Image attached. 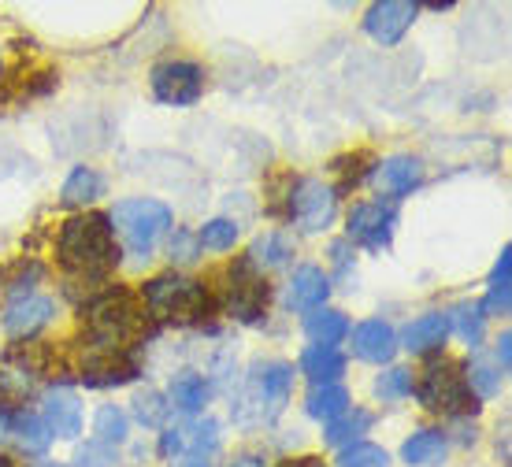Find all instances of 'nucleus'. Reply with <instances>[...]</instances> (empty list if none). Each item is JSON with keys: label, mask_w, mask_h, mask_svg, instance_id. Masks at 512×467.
Segmentation results:
<instances>
[{"label": "nucleus", "mask_w": 512, "mask_h": 467, "mask_svg": "<svg viewBox=\"0 0 512 467\" xmlns=\"http://www.w3.org/2000/svg\"><path fill=\"white\" fill-rule=\"evenodd\" d=\"M116 260L119 249L108 215L90 212L67 219L64 230H60V264L67 271H75L82 278H101L116 267Z\"/></svg>", "instance_id": "1"}, {"label": "nucleus", "mask_w": 512, "mask_h": 467, "mask_svg": "<svg viewBox=\"0 0 512 467\" xmlns=\"http://www.w3.org/2000/svg\"><path fill=\"white\" fill-rule=\"evenodd\" d=\"M86 323H90V334L101 341L104 349H123L127 341H134L145 330L149 308L130 290H112L90 304Z\"/></svg>", "instance_id": "2"}, {"label": "nucleus", "mask_w": 512, "mask_h": 467, "mask_svg": "<svg viewBox=\"0 0 512 467\" xmlns=\"http://www.w3.org/2000/svg\"><path fill=\"white\" fill-rule=\"evenodd\" d=\"M108 223H112V230L119 234L123 249H127L130 256L145 260V256L156 249V241L167 234V227H171V212H167V204H160V201L134 197V201H119L116 212L108 215Z\"/></svg>", "instance_id": "3"}, {"label": "nucleus", "mask_w": 512, "mask_h": 467, "mask_svg": "<svg viewBox=\"0 0 512 467\" xmlns=\"http://www.w3.org/2000/svg\"><path fill=\"white\" fill-rule=\"evenodd\" d=\"M208 290L193 278L179 275H164L153 278L145 286V308L149 316L164 319V323H179V327H190V323H201L208 316Z\"/></svg>", "instance_id": "4"}, {"label": "nucleus", "mask_w": 512, "mask_h": 467, "mask_svg": "<svg viewBox=\"0 0 512 467\" xmlns=\"http://www.w3.org/2000/svg\"><path fill=\"white\" fill-rule=\"evenodd\" d=\"M420 401L431 408V412H446V416H464V412H475V393L468 386V375L457 360L449 356H435L427 360L420 379Z\"/></svg>", "instance_id": "5"}, {"label": "nucleus", "mask_w": 512, "mask_h": 467, "mask_svg": "<svg viewBox=\"0 0 512 467\" xmlns=\"http://www.w3.org/2000/svg\"><path fill=\"white\" fill-rule=\"evenodd\" d=\"M227 301H231V312L245 323H256L268 308V282L264 275H256V267L249 260L231 271V286H227Z\"/></svg>", "instance_id": "6"}, {"label": "nucleus", "mask_w": 512, "mask_h": 467, "mask_svg": "<svg viewBox=\"0 0 512 467\" xmlns=\"http://www.w3.org/2000/svg\"><path fill=\"white\" fill-rule=\"evenodd\" d=\"M201 89H205V75H201V67L197 64H160L153 71V93L156 101L164 104H197L201 97Z\"/></svg>", "instance_id": "7"}, {"label": "nucleus", "mask_w": 512, "mask_h": 467, "mask_svg": "<svg viewBox=\"0 0 512 467\" xmlns=\"http://www.w3.org/2000/svg\"><path fill=\"white\" fill-rule=\"evenodd\" d=\"M394 223H397V215L390 204H383V201L357 204V208L349 212V238H357L360 245H368V249H386L390 238H394Z\"/></svg>", "instance_id": "8"}, {"label": "nucleus", "mask_w": 512, "mask_h": 467, "mask_svg": "<svg viewBox=\"0 0 512 467\" xmlns=\"http://www.w3.org/2000/svg\"><path fill=\"white\" fill-rule=\"evenodd\" d=\"M416 19V4L409 0H383V4H372L368 15H364V30L372 34L379 45H397L405 38V30Z\"/></svg>", "instance_id": "9"}, {"label": "nucleus", "mask_w": 512, "mask_h": 467, "mask_svg": "<svg viewBox=\"0 0 512 467\" xmlns=\"http://www.w3.org/2000/svg\"><path fill=\"white\" fill-rule=\"evenodd\" d=\"M290 212H294V219L305 230L331 227L334 190H331V186H323V182H316V178H308V182H301V186H297L294 201H290Z\"/></svg>", "instance_id": "10"}, {"label": "nucleus", "mask_w": 512, "mask_h": 467, "mask_svg": "<svg viewBox=\"0 0 512 467\" xmlns=\"http://www.w3.org/2000/svg\"><path fill=\"white\" fill-rule=\"evenodd\" d=\"M82 379H86V386H123L134 379V364L123 349H97L82 367Z\"/></svg>", "instance_id": "11"}, {"label": "nucleus", "mask_w": 512, "mask_h": 467, "mask_svg": "<svg viewBox=\"0 0 512 467\" xmlns=\"http://www.w3.org/2000/svg\"><path fill=\"white\" fill-rule=\"evenodd\" d=\"M45 427L56 438H75L82 434V404L71 390L45 393Z\"/></svg>", "instance_id": "12"}, {"label": "nucleus", "mask_w": 512, "mask_h": 467, "mask_svg": "<svg viewBox=\"0 0 512 467\" xmlns=\"http://www.w3.org/2000/svg\"><path fill=\"white\" fill-rule=\"evenodd\" d=\"M353 353H357L360 360H368V364H386V360H394V353H397L394 330L386 327L383 319L360 323V327L353 330Z\"/></svg>", "instance_id": "13"}, {"label": "nucleus", "mask_w": 512, "mask_h": 467, "mask_svg": "<svg viewBox=\"0 0 512 467\" xmlns=\"http://www.w3.org/2000/svg\"><path fill=\"white\" fill-rule=\"evenodd\" d=\"M52 312H56V304L49 301V297H19V301L8 308V316H4V327H8V334H15V338H30V334H38L45 323L52 319Z\"/></svg>", "instance_id": "14"}, {"label": "nucleus", "mask_w": 512, "mask_h": 467, "mask_svg": "<svg viewBox=\"0 0 512 467\" xmlns=\"http://www.w3.org/2000/svg\"><path fill=\"white\" fill-rule=\"evenodd\" d=\"M256 386H260V401L268 404L264 419H275L282 408H286V401H290V390H294V367L290 364H268L264 371H260Z\"/></svg>", "instance_id": "15"}, {"label": "nucleus", "mask_w": 512, "mask_h": 467, "mask_svg": "<svg viewBox=\"0 0 512 467\" xmlns=\"http://www.w3.org/2000/svg\"><path fill=\"white\" fill-rule=\"evenodd\" d=\"M327 293H331V286H327V275L320 267H301L290 282V308H301V312L320 308L327 301Z\"/></svg>", "instance_id": "16"}, {"label": "nucleus", "mask_w": 512, "mask_h": 467, "mask_svg": "<svg viewBox=\"0 0 512 467\" xmlns=\"http://www.w3.org/2000/svg\"><path fill=\"white\" fill-rule=\"evenodd\" d=\"M446 334H449V319L442 312H431V316H420L416 323H409L401 341H405L409 353H431V349H438L446 341Z\"/></svg>", "instance_id": "17"}, {"label": "nucleus", "mask_w": 512, "mask_h": 467, "mask_svg": "<svg viewBox=\"0 0 512 467\" xmlns=\"http://www.w3.org/2000/svg\"><path fill=\"white\" fill-rule=\"evenodd\" d=\"M301 367H305V375L316 386H334V379L346 371V356L338 353L334 345H312L305 356H301Z\"/></svg>", "instance_id": "18"}, {"label": "nucleus", "mask_w": 512, "mask_h": 467, "mask_svg": "<svg viewBox=\"0 0 512 467\" xmlns=\"http://www.w3.org/2000/svg\"><path fill=\"white\" fill-rule=\"evenodd\" d=\"M423 164L412 156H390L386 164H379V186L386 193H409L412 186H420Z\"/></svg>", "instance_id": "19"}, {"label": "nucleus", "mask_w": 512, "mask_h": 467, "mask_svg": "<svg viewBox=\"0 0 512 467\" xmlns=\"http://www.w3.org/2000/svg\"><path fill=\"white\" fill-rule=\"evenodd\" d=\"M401 456H405V464H412V467H435V464H442V456H446V438H442L438 430H420V434H412L409 442H405Z\"/></svg>", "instance_id": "20"}, {"label": "nucleus", "mask_w": 512, "mask_h": 467, "mask_svg": "<svg viewBox=\"0 0 512 467\" xmlns=\"http://www.w3.org/2000/svg\"><path fill=\"white\" fill-rule=\"evenodd\" d=\"M104 190L101 175L93 171V167H75L71 171V178L64 182V193H60V201L67 204V208H78V204H90L97 201Z\"/></svg>", "instance_id": "21"}, {"label": "nucleus", "mask_w": 512, "mask_h": 467, "mask_svg": "<svg viewBox=\"0 0 512 467\" xmlns=\"http://www.w3.org/2000/svg\"><path fill=\"white\" fill-rule=\"evenodd\" d=\"M167 397H171V404H175L179 412H201L205 401H208L205 379H201V375H193V371H182L179 379L171 382Z\"/></svg>", "instance_id": "22"}, {"label": "nucleus", "mask_w": 512, "mask_h": 467, "mask_svg": "<svg viewBox=\"0 0 512 467\" xmlns=\"http://www.w3.org/2000/svg\"><path fill=\"white\" fill-rule=\"evenodd\" d=\"M308 416L312 419H338L342 412H349V393L342 390V386H316V390L308 393Z\"/></svg>", "instance_id": "23"}, {"label": "nucleus", "mask_w": 512, "mask_h": 467, "mask_svg": "<svg viewBox=\"0 0 512 467\" xmlns=\"http://www.w3.org/2000/svg\"><path fill=\"white\" fill-rule=\"evenodd\" d=\"M290 256H294V245H290L286 234H264V238L253 241V249H249V264L253 267H282Z\"/></svg>", "instance_id": "24"}, {"label": "nucleus", "mask_w": 512, "mask_h": 467, "mask_svg": "<svg viewBox=\"0 0 512 467\" xmlns=\"http://www.w3.org/2000/svg\"><path fill=\"white\" fill-rule=\"evenodd\" d=\"M305 330L308 338L316 341V345H334V341L346 338V316L342 312H331V308H323V312H312V316L305 319Z\"/></svg>", "instance_id": "25"}, {"label": "nucleus", "mask_w": 512, "mask_h": 467, "mask_svg": "<svg viewBox=\"0 0 512 467\" xmlns=\"http://www.w3.org/2000/svg\"><path fill=\"white\" fill-rule=\"evenodd\" d=\"M372 423H375L372 412H360V408H353V412H342L338 419H331V423H327V442H331V445L357 442L360 434L372 427Z\"/></svg>", "instance_id": "26"}, {"label": "nucleus", "mask_w": 512, "mask_h": 467, "mask_svg": "<svg viewBox=\"0 0 512 467\" xmlns=\"http://www.w3.org/2000/svg\"><path fill=\"white\" fill-rule=\"evenodd\" d=\"M93 442L108 445V449H116L123 438H127V416L119 412L116 404H104L101 412H97V423H93Z\"/></svg>", "instance_id": "27"}, {"label": "nucleus", "mask_w": 512, "mask_h": 467, "mask_svg": "<svg viewBox=\"0 0 512 467\" xmlns=\"http://www.w3.org/2000/svg\"><path fill=\"white\" fill-rule=\"evenodd\" d=\"M338 467H390V456H386L379 445L357 442L338 456Z\"/></svg>", "instance_id": "28"}, {"label": "nucleus", "mask_w": 512, "mask_h": 467, "mask_svg": "<svg viewBox=\"0 0 512 467\" xmlns=\"http://www.w3.org/2000/svg\"><path fill=\"white\" fill-rule=\"evenodd\" d=\"M15 430H19V445H23L26 453H41L52 438L49 427L34 416H15Z\"/></svg>", "instance_id": "29"}, {"label": "nucleus", "mask_w": 512, "mask_h": 467, "mask_svg": "<svg viewBox=\"0 0 512 467\" xmlns=\"http://www.w3.org/2000/svg\"><path fill=\"white\" fill-rule=\"evenodd\" d=\"M234 241H238V227H234L231 219H212V223H205V230H201V245H205V249H216V253L234 249Z\"/></svg>", "instance_id": "30"}, {"label": "nucleus", "mask_w": 512, "mask_h": 467, "mask_svg": "<svg viewBox=\"0 0 512 467\" xmlns=\"http://www.w3.org/2000/svg\"><path fill=\"white\" fill-rule=\"evenodd\" d=\"M446 319H453V327H457V334H461L464 341H472V345H479V338H483V308H472V304H461L453 316H446Z\"/></svg>", "instance_id": "31"}, {"label": "nucleus", "mask_w": 512, "mask_h": 467, "mask_svg": "<svg viewBox=\"0 0 512 467\" xmlns=\"http://www.w3.org/2000/svg\"><path fill=\"white\" fill-rule=\"evenodd\" d=\"M409 390H412V379L405 367H394V371H386L383 379L375 382V393H379L383 401H401Z\"/></svg>", "instance_id": "32"}, {"label": "nucleus", "mask_w": 512, "mask_h": 467, "mask_svg": "<svg viewBox=\"0 0 512 467\" xmlns=\"http://www.w3.org/2000/svg\"><path fill=\"white\" fill-rule=\"evenodd\" d=\"M116 464V449H108L101 442H90L86 449H78V467H112Z\"/></svg>", "instance_id": "33"}, {"label": "nucleus", "mask_w": 512, "mask_h": 467, "mask_svg": "<svg viewBox=\"0 0 512 467\" xmlns=\"http://www.w3.org/2000/svg\"><path fill=\"white\" fill-rule=\"evenodd\" d=\"M468 386H472V390H479L483 397H490V393H498L501 375L494 371V367H487V364H475L472 375H468Z\"/></svg>", "instance_id": "34"}, {"label": "nucleus", "mask_w": 512, "mask_h": 467, "mask_svg": "<svg viewBox=\"0 0 512 467\" xmlns=\"http://www.w3.org/2000/svg\"><path fill=\"white\" fill-rule=\"evenodd\" d=\"M134 404H138V419H141V423H149V427L164 423L167 408L160 404V397H156V393H145V397H138Z\"/></svg>", "instance_id": "35"}, {"label": "nucleus", "mask_w": 512, "mask_h": 467, "mask_svg": "<svg viewBox=\"0 0 512 467\" xmlns=\"http://www.w3.org/2000/svg\"><path fill=\"white\" fill-rule=\"evenodd\" d=\"M279 467H323V460H316V456H301V460H282Z\"/></svg>", "instance_id": "36"}, {"label": "nucleus", "mask_w": 512, "mask_h": 467, "mask_svg": "<svg viewBox=\"0 0 512 467\" xmlns=\"http://www.w3.org/2000/svg\"><path fill=\"white\" fill-rule=\"evenodd\" d=\"M509 345H512V338L509 334H501V341H498V364L501 367H509Z\"/></svg>", "instance_id": "37"}, {"label": "nucleus", "mask_w": 512, "mask_h": 467, "mask_svg": "<svg viewBox=\"0 0 512 467\" xmlns=\"http://www.w3.org/2000/svg\"><path fill=\"white\" fill-rule=\"evenodd\" d=\"M175 467H208V464L201 460V456H190V460H179Z\"/></svg>", "instance_id": "38"}, {"label": "nucleus", "mask_w": 512, "mask_h": 467, "mask_svg": "<svg viewBox=\"0 0 512 467\" xmlns=\"http://www.w3.org/2000/svg\"><path fill=\"white\" fill-rule=\"evenodd\" d=\"M238 467H256V460H253V456H245V460Z\"/></svg>", "instance_id": "39"}, {"label": "nucleus", "mask_w": 512, "mask_h": 467, "mask_svg": "<svg viewBox=\"0 0 512 467\" xmlns=\"http://www.w3.org/2000/svg\"><path fill=\"white\" fill-rule=\"evenodd\" d=\"M0 467H15V464L8 460V456H0Z\"/></svg>", "instance_id": "40"}, {"label": "nucleus", "mask_w": 512, "mask_h": 467, "mask_svg": "<svg viewBox=\"0 0 512 467\" xmlns=\"http://www.w3.org/2000/svg\"><path fill=\"white\" fill-rule=\"evenodd\" d=\"M0 438H4V416H0Z\"/></svg>", "instance_id": "41"}, {"label": "nucleus", "mask_w": 512, "mask_h": 467, "mask_svg": "<svg viewBox=\"0 0 512 467\" xmlns=\"http://www.w3.org/2000/svg\"><path fill=\"white\" fill-rule=\"evenodd\" d=\"M38 467H64V464H38Z\"/></svg>", "instance_id": "42"}]
</instances>
